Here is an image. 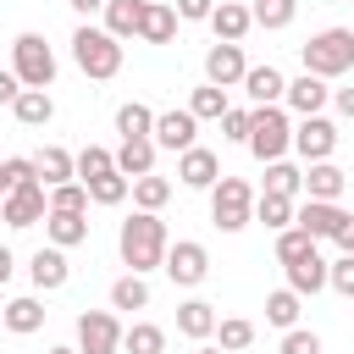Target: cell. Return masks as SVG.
<instances>
[{
    "mask_svg": "<svg viewBox=\"0 0 354 354\" xmlns=\"http://www.w3.org/2000/svg\"><path fill=\"white\" fill-rule=\"evenodd\" d=\"M343 216H348L343 205H326V199H299V210H293V227H299V232H310V238L321 243V238H332V232L343 227Z\"/></svg>",
    "mask_w": 354,
    "mask_h": 354,
    "instance_id": "4fadbf2b",
    "label": "cell"
},
{
    "mask_svg": "<svg viewBox=\"0 0 354 354\" xmlns=\"http://www.w3.org/2000/svg\"><path fill=\"white\" fill-rule=\"evenodd\" d=\"M116 133H122V138H149V133H155V111H149L144 100L116 105Z\"/></svg>",
    "mask_w": 354,
    "mask_h": 354,
    "instance_id": "1f68e13d",
    "label": "cell"
},
{
    "mask_svg": "<svg viewBox=\"0 0 354 354\" xmlns=\"http://www.w3.org/2000/svg\"><path fill=\"white\" fill-rule=\"evenodd\" d=\"M238 6H249V0H238Z\"/></svg>",
    "mask_w": 354,
    "mask_h": 354,
    "instance_id": "11a10c76",
    "label": "cell"
},
{
    "mask_svg": "<svg viewBox=\"0 0 354 354\" xmlns=\"http://www.w3.org/2000/svg\"><path fill=\"white\" fill-rule=\"evenodd\" d=\"M0 321H6V332L28 337V332H39V326H44V304H39L33 293H22V299H6V304H0Z\"/></svg>",
    "mask_w": 354,
    "mask_h": 354,
    "instance_id": "cb8c5ba5",
    "label": "cell"
},
{
    "mask_svg": "<svg viewBox=\"0 0 354 354\" xmlns=\"http://www.w3.org/2000/svg\"><path fill=\"white\" fill-rule=\"evenodd\" d=\"M299 61H304L310 77L332 83V77H343V72L354 66V33H348V28H321V33H310V39L299 44Z\"/></svg>",
    "mask_w": 354,
    "mask_h": 354,
    "instance_id": "7a4b0ae2",
    "label": "cell"
},
{
    "mask_svg": "<svg viewBox=\"0 0 354 354\" xmlns=\"http://www.w3.org/2000/svg\"><path fill=\"white\" fill-rule=\"evenodd\" d=\"M310 249H315V238H310V232H299V227H282V232H277V260H282V266L304 260Z\"/></svg>",
    "mask_w": 354,
    "mask_h": 354,
    "instance_id": "b9f144b4",
    "label": "cell"
},
{
    "mask_svg": "<svg viewBox=\"0 0 354 354\" xmlns=\"http://www.w3.org/2000/svg\"><path fill=\"white\" fill-rule=\"evenodd\" d=\"M326 100H332V88H326L321 77H310V72H299V77L288 83V94H282V105H288L293 116H321Z\"/></svg>",
    "mask_w": 354,
    "mask_h": 354,
    "instance_id": "2e32d148",
    "label": "cell"
},
{
    "mask_svg": "<svg viewBox=\"0 0 354 354\" xmlns=\"http://www.w3.org/2000/svg\"><path fill=\"white\" fill-rule=\"evenodd\" d=\"M249 116H254L249 105H227V111H221V138L243 144V138H249Z\"/></svg>",
    "mask_w": 354,
    "mask_h": 354,
    "instance_id": "ee69618b",
    "label": "cell"
},
{
    "mask_svg": "<svg viewBox=\"0 0 354 354\" xmlns=\"http://www.w3.org/2000/svg\"><path fill=\"white\" fill-rule=\"evenodd\" d=\"M44 238L55 249H77L88 243V216H66V210H44Z\"/></svg>",
    "mask_w": 354,
    "mask_h": 354,
    "instance_id": "7402d4cb",
    "label": "cell"
},
{
    "mask_svg": "<svg viewBox=\"0 0 354 354\" xmlns=\"http://www.w3.org/2000/svg\"><path fill=\"white\" fill-rule=\"evenodd\" d=\"M194 133H199V122L188 116V105L183 111H155V149H171V155H183V149H194Z\"/></svg>",
    "mask_w": 354,
    "mask_h": 354,
    "instance_id": "7c38bea8",
    "label": "cell"
},
{
    "mask_svg": "<svg viewBox=\"0 0 354 354\" xmlns=\"http://www.w3.org/2000/svg\"><path fill=\"white\" fill-rule=\"evenodd\" d=\"M216 177H221L216 149L194 144V149H183V155H177V183H183V188H216Z\"/></svg>",
    "mask_w": 354,
    "mask_h": 354,
    "instance_id": "9a60e30c",
    "label": "cell"
},
{
    "mask_svg": "<svg viewBox=\"0 0 354 354\" xmlns=\"http://www.w3.org/2000/svg\"><path fill=\"white\" fill-rule=\"evenodd\" d=\"M332 105H337L343 122H354V88H332Z\"/></svg>",
    "mask_w": 354,
    "mask_h": 354,
    "instance_id": "c3c4849f",
    "label": "cell"
},
{
    "mask_svg": "<svg viewBox=\"0 0 354 354\" xmlns=\"http://www.w3.org/2000/svg\"><path fill=\"white\" fill-rule=\"evenodd\" d=\"M171 11H177V22H210V11H216V0H177Z\"/></svg>",
    "mask_w": 354,
    "mask_h": 354,
    "instance_id": "bcb514c9",
    "label": "cell"
},
{
    "mask_svg": "<svg viewBox=\"0 0 354 354\" xmlns=\"http://www.w3.org/2000/svg\"><path fill=\"white\" fill-rule=\"evenodd\" d=\"M293 149L304 155V166L332 160V149H337V122H326V116H299V127H293Z\"/></svg>",
    "mask_w": 354,
    "mask_h": 354,
    "instance_id": "30bf717a",
    "label": "cell"
},
{
    "mask_svg": "<svg viewBox=\"0 0 354 354\" xmlns=\"http://www.w3.org/2000/svg\"><path fill=\"white\" fill-rule=\"evenodd\" d=\"M216 304H205V299H188V304H177V332L183 337H194V343H205V337H216Z\"/></svg>",
    "mask_w": 354,
    "mask_h": 354,
    "instance_id": "d4e9b609",
    "label": "cell"
},
{
    "mask_svg": "<svg viewBox=\"0 0 354 354\" xmlns=\"http://www.w3.org/2000/svg\"><path fill=\"white\" fill-rule=\"evenodd\" d=\"M243 72H249L243 44H210V50H205V83H216V88H238Z\"/></svg>",
    "mask_w": 354,
    "mask_h": 354,
    "instance_id": "8fae6325",
    "label": "cell"
},
{
    "mask_svg": "<svg viewBox=\"0 0 354 354\" xmlns=\"http://www.w3.org/2000/svg\"><path fill=\"white\" fill-rule=\"evenodd\" d=\"M28 277H33V288H39V293H55V288H66V282H72L66 249H55V243L33 249V260H28Z\"/></svg>",
    "mask_w": 354,
    "mask_h": 354,
    "instance_id": "5bb4252c",
    "label": "cell"
},
{
    "mask_svg": "<svg viewBox=\"0 0 354 354\" xmlns=\"http://www.w3.org/2000/svg\"><path fill=\"white\" fill-rule=\"evenodd\" d=\"M33 171H39V183H44V188H55V183H72V177H77L72 149H61V144H44V149L33 155Z\"/></svg>",
    "mask_w": 354,
    "mask_h": 354,
    "instance_id": "83f0119b",
    "label": "cell"
},
{
    "mask_svg": "<svg viewBox=\"0 0 354 354\" xmlns=\"http://www.w3.org/2000/svg\"><path fill=\"white\" fill-rule=\"evenodd\" d=\"M66 6H72L77 17H100V11H105V0H66Z\"/></svg>",
    "mask_w": 354,
    "mask_h": 354,
    "instance_id": "f907efd6",
    "label": "cell"
},
{
    "mask_svg": "<svg viewBox=\"0 0 354 354\" xmlns=\"http://www.w3.org/2000/svg\"><path fill=\"white\" fill-rule=\"evenodd\" d=\"M249 17H254V28L277 33V28H288L299 17V0H249Z\"/></svg>",
    "mask_w": 354,
    "mask_h": 354,
    "instance_id": "e575fe53",
    "label": "cell"
},
{
    "mask_svg": "<svg viewBox=\"0 0 354 354\" xmlns=\"http://www.w3.org/2000/svg\"><path fill=\"white\" fill-rule=\"evenodd\" d=\"M105 33L116 39V44H127V39H138V17H144V0H105Z\"/></svg>",
    "mask_w": 354,
    "mask_h": 354,
    "instance_id": "484cf974",
    "label": "cell"
},
{
    "mask_svg": "<svg viewBox=\"0 0 354 354\" xmlns=\"http://www.w3.org/2000/svg\"><path fill=\"white\" fill-rule=\"evenodd\" d=\"M116 348H122L116 310H83L77 315V354H116Z\"/></svg>",
    "mask_w": 354,
    "mask_h": 354,
    "instance_id": "9c48e42d",
    "label": "cell"
},
{
    "mask_svg": "<svg viewBox=\"0 0 354 354\" xmlns=\"http://www.w3.org/2000/svg\"><path fill=\"white\" fill-rule=\"evenodd\" d=\"M238 88H243V94H249V105L260 111V105H282V94H288V77H282L277 66H249Z\"/></svg>",
    "mask_w": 354,
    "mask_h": 354,
    "instance_id": "ac0fdd59",
    "label": "cell"
},
{
    "mask_svg": "<svg viewBox=\"0 0 354 354\" xmlns=\"http://www.w3.org/2000/svg\"><path fill=\"white\" fill-rule=\"evenodd\" d=\"M166 249H171L166 221L149 216V210H133V216L122 221V232H116V254H122V266H127L133 277H149V271L166 260Z\"/></svg>",
    "mask_w": 354,
    "mask_h": 354,
    "instance_id": "6da1fadb",
    "label": "cell"
},
{
    "mask_svg": "<svg viewBox=\"0 0 354 354\" xmlns=\"http://www.w3.org/2000/svg\"><path fill=\"white\" fill-rule=\"evenodd\" d=\"M260 194H282V199H304V171L293 160H271L266 166V188Z\"/></svg>",
    "mask_w": 354,
    "mask_h": 354,
    "instance_id": "f546056e",
    "label": "cell"
},
{
    "mask_svg": "<svg viewBox=\"0 0 354 354\" xmlns=\"http://www.w3.org/2000/svg\"><path fill=\"white\" fill-rule=\"evenodd\" d=\"M133 205L138 210H149V216H160L166 210V199H171V177H160V171H149V177H133Z\"/></svg>",
    "mask_w": 354,
    "mask_h": 354,
    "instance_id": "f1b7e54d",
    "label": "cell"
},
{
    "mask_svg": "<svg viewBox=\"0 0 354 354\" xmlns=\"http://www.w3.org/2000/svg\"><path fill=\"white\" fill-rule=\"evenodd\" d=\"M216 337H221V354H238V348H249V343H254V321L227 315V321H216Z\"/></svg>",
    "mask_w": 354,
    "mask_h": 354,
    "instance_id": "60d3db41",
    "label": "cell"
},
{
    "mask_svg": "<svg viewBox=\"0 0 354 354\" xmlns=\"http://www.w3.org/2000/svg\"><path fill=\"white\" fill-rule=\"evenodd\" d=\"M72 61H77V72H83V77L105 83V77H116V72H122V44H116L105 28L83 22V28L72 33Z\"/></svg>",
    "mask_w": 354,
    "mask_h": 354,
    "instance_id": "3957f363",
    "label": "cell"
},
{
    "mask_svg": "<svg viewBox=\"0 0 354 354\" xmlns=\"http://www.w3.org/2000/svg\"><path fill=\"white\" fill-rule=\"evenodd\" d=\"M122 348L127 354H166V332L155 321H133V326H122Z\"/></svg>",
    "mask_w": 354,
    "mask_h": 354,
    "instance_id": "836d02e7",
    "label": "cell"
},
{
    "mask_svg": "<svg viewBox=\"0 0 354 354\" xmlns=\"http://www.w3.org/2000/svg\"><path fill=\"white\" fill-rule=\"evenodd\" d=\"M332 243H337V249H343V254H354V210H348V216H343V227H337V232H332Z\"/></svg>",
    "mask_w": 354,
    "mask_h": 354,
    "instance_id": "7dc6e473",
    "label": "cell"
},
{
    "mask_svg": "<svg viewBox=\"0 0 354 354\" xmlns=\"http://www.w3.org/2000/svg\"><path fill=\"white\" fill-rule=\"evenodd\" d=\"M11 116H17L22 127H50V116H55L50 88H22V94L11 100Z\"/></svg>",
    "mask_w": 354,
    "mask_h": 354,
    "instance_id": "4316f807",
    "label": "cell"
},
{
    "mask_svg": "<svg viewBox=\"0 0 354 354\" xmlns=\"http://www.w3.org/2000/svg\"><path fill=\"white\" fill-rule=\"evenodd\" d=\"M116 160V171L133 183V177H149L155 171V138H122V149L111 155Z\"/></svg>",
    "mask_w": 354,
    "mask_h": 354,
    "instance_id": "44dd1931",
    "label": "cell"
},
{
    "mask_svg": "<svg viewBox=\"0 0 354 354\" xmlns=\"http://www.w3.org/2000/svg\"><path fill=\"white\" fill-rule=\"evenodd\" d=\"M11 266H17V260H11V249H6V243H0V288H6V282H11Z\"/></svg>",
    "mask_w": 354,
    "mask_h": 354,
    "instance_id": "816d5d0a",
    "label": "cell"
},
{
    "mask_svg": "<svg viewBox=\"0 0 354 354\" xmlns=\"http://www.w3.org/2000/svg\"><path fill=\"white\" fill-rule=\"evenodd\" d=\"M50 210H66V216H88V188L72 177V183H55L50 188Z\"/></svg>",
    "mask_w": 354,
    "mask_h": 354,
    "instance_id": "ab89813d",
    "label": "cell"
},
{
    "mask_svg": "<svg viewBox=\"0 0 354 354\" xmlns=\"http://www.w3.org/2000/svg\"><path fill=\"white\" fill-rule=\"evenodd\" d=\"M17 94H22V83H17V72L6 66V72H0V105H11Z\"/></svg>",
    "mask_w": 354,
    "mask_h": 354,
    "instance_id": "681fc988",
    "label": "cell"
},
{
    "mask_svg": "<svg viewBox=\"0 0 354 354\" xmlns=\"http://www.w3.org/2000/svg\"><path fill=\"white\" fill-rule=\"evenodd\" d=\"M343 188H348V171H343V166H332V160L304 166V199H326V205H337Z\"/></svg>",
    "mask_w": 354,
    "mask_h": 354,
    "instance_id": "d6986e66",
    "label": "cell"
},
{
    "mask_svg": "<svg viewBox=\"0 0 354 354\" xmlns=\"http://www.w3.org/2000/svg\"><path fill=\"white\" fill-rule=\"evenodd\" d=\"M160 271H166L177 288H199V282L210 277V249H205V243H194V238H177V243L166 249Z\"/></svg>",
    "mask_w": 354,
    "mask_h": 354,
    "instance_id": "52a82bcc",
    "label": "cell"
},
{
    "mask_svg": "<svg viewBox=\"0 0 354 354\" xmlns=\"http://www.w3.org/2000/svg\"><path fill=\"white\" fill-rule=\"evenodd\" d=\"M11 72L22 88H50L55 83V50L44 44V33H17L11 39Z\"/></svg>",
    "mask_w": 354,
    "mask_h": 354,
    "instance_id": "8992f818",
    "label": "cell"
},
{
    "mask_svg": "<svg viewBox=\"0 0 354 354\" xmlns=\"http://www.w3.org/2000/svg\"><path fill=\"white\" fill-rule=\"evenodd\" d=\"M249 28H254L249 6H238V0H216V11H210V33H216V44H243Z\"/></svg>",
    "mask_w": 354,
    "mask_h": 354,
    "instance_id": "e0dca14e",
    "label": "cell"
},
{
    "mask_svg": "<svg viewBox=\"0 0 354 354\" xmlns=\"http://www.w3.org/2000/svg\"><path fill=\"white\" fill-rule=\"evenodd\" d=\"M326 288H337L343 299H354V254H337V260H326Z\"/></svg>",
    "mask_w": 354,
    "mask_h": 354,
    "instance_id": "7bdbcfd3",
    "label": "cell"
},
{
    "mask_svg": "<svg viewBox=\"0 0 354 354\" xmlns=\"http://www.w3.org/2000/svg\"><path fill=\"white\" fill-rule=\"evenodd\" d=\"M72 166H77V183H88V177H105V171H116V160H111V149H105V144H83V149L72 155Z\"/></svg>",
    "mask_w": 354,
    "mask_h": 354,
    "instance_id": "74e56055",
    "label": "cell"
},
{
    "mask_svg": "<svg viewBox=\"0 0 354 354\" xmlns=\"http://www.w3.org/2000/svg\"><path fill=\"white\" fill-rule=\"evenodd\" d=\"M111 310H149V282L144 277H116L111 282Z\"/></svg>",
    "mask_w": 354,
    "mask_h": 354,
    "instance_id": "8d00e7d4",
    "label": "cell"
},
{
    "mask_svg": "<svg viewBox=\"0 0 354 354\" xmlns=\"http://www.w3.org/2000/svg\"><path fill=\"white\" fill-rule=\"evenodd\" d=\"M299 304H304V299H299L293 288H277V293H266V321H271L277 332H293V326H299Z\"/></svg>",
    "mask_w": 354,
    "mask_h": 354,
    "instance_id": "d6a6232c",
    "label": "cell"
},
{
    "mask_svg": "<svg viewBox=\"0 0 354 354\" xmlns=\"http://www.w3.org/2000/svg\"><path fill=\"white\" fill-rule=\"evenodd\" d=\"M44 210H50V188L44 183H22V188H11L6 199H0V221L6 227H39L44 221Z\"/></svg>",
    "mask_w": 354,
    "mask_h": 354,
    "instance_id": "ba28073f",
    "label": "cell"
},
{
    "mask_svg": "<svg viewBox=\"0 0 354 354\" xmlns=\"http://www.w3.org/2000/svg\"><path fill=\"white\" fill-rule=\"evenodd\" d=\"M44 354H77V348H66V343H55V348H44Z\"/></svg>",
    "mask_w": 354,
    "mask_h": 354,
    "instance_id": "f5cc1de1",
    "label": "cell"
},
{
    "mask_svg": "<svg viewBox=\"0 0 354 354\" xmlns=\"http://www.w3.org/2000/svg\"><path fill=\"white\" fill-rule=\"evenodd\" d=\"M194 354H221V348H205V343H199V348H194Z\"/></svg>",
    "mask_w": 354,
    "mask_h": 354,
    "instance_id": "db71d44e",
    "label": "cell"
},
{
    "mask_svg": "<svg viewBox=\"0 0 354 354\" xmlns=\"http://www.w3.org/2000/svg\"><path fill=\"white\" fill-rule=\"evenodd\" d=\"M254 111V105H249ZM249 155L260 160V166H271V160H282L288 149H293V122H288V111L282 105H260L254 116H249Z\"/></svg>",
    "mask_w": 354,
    "mask_h": 354,
    "instance_id": "277c9868",
    "label": "cell"
},
{
    "mask_svg": "<svg viewBox=\"0 0 354 354\" xmlns=\"http://www.w3.org/2000/svg\"><path fill=\"white\" fill-rule=\"evenodd\" d=\"M138 39H144V44H171V39H177V11H171V6H160V0H144Z\"/></svg>",
    "mask_w": 354,
    "mask_h": 354,
    "instance_id": "ffe728a7",
    "label": "cell"
},
{
    "mask_svg": "<svg viewBox=\"0 0 354 354\" xmlns=\"http://www.w3.org/2000/svg\"><path fill=\"white\" fill-rule=\"evenodd\" d=\"M282 271H288V288H293L299 299H310V293L326 288V260H321V249H310L304 260H293V266H282Z\"/></svg>",
    "mask_w": 354,
    "mask_h": 354,
    "instance_id": "603a6c76",
    "label": "cell"
},
{
    "mask_svg": "<svg viewBox=\"0 0 354 354\" xmlns=\"http://www.w3.org/2000/svg\"><path fill=\"white\" fill-rule=\"evenodd\" d=\"M293 210H299V199H282V194H254V221H260V227H271V232L293 227Z\"/></svg>",
    "mask_w": 354,
    "mask_h": 354,
    "instance_id": "4dcf8cb0",
    "label": "cell"
},
{
    "mask_svg": "<svg viewBox=\"0 0 354 354\" xmlns=\"http://www.w3.org/2000/svg\"><path fill=\"white\" fill-rule=\"evenodd\" d=\"M277 354H321V337L304 332V326H293V332H282V348Z\"/></svg>",
    "mask_w": 354,
    "mask_h": 354,
    "instance_id": "f6af8a7d",
    "label": "cell"
},
{
    "mask_svg": "<svg viewBox=\"0 0 354 354\" xmlns=\"http://www.w3.org/2000/svg\"><path fill=\"white\" fill-rule=\"evenodd\" d=\"M210 221L221 227V232H243L249 221H254V188L243 183V177H216V188H210Z\"/></svg>",
    "mask_w": 354,
    "mask_h": 354,
    "instance_id": "5b68a950",
    "label": "cell"
},
{
    "mask_svg": "<svg viewBox=\"0 0 354 354\" xmlns=\"http://www.w3.org/2000/svg\"><path fill=\"white\" fill-rule=\"evenodd\" d=\"M83 188H88V205H122L133 183H127L122 171H105V177H88Z\"/></svg>",
    "mask_w": 354,
    "mask_h": 354,
    "instance_id": "f35d334b",
    "label": "cell"
},
{
    "mask_svg": "<svg viewBox=\"0 0 354 354\" xmlns=\"http://www.w3.org/2000/svg\"><path fill=\"white\" fill-rule=\"evenodd\" d=\"M221 111H227V88L199 83V88L188 94V116H194V122H221Z\"/></svg>",
    "mask_w": 354,
    "mask_h": 354,
    "instance_id": "d590c367",
    "label": "cell"
}]
</instances>
